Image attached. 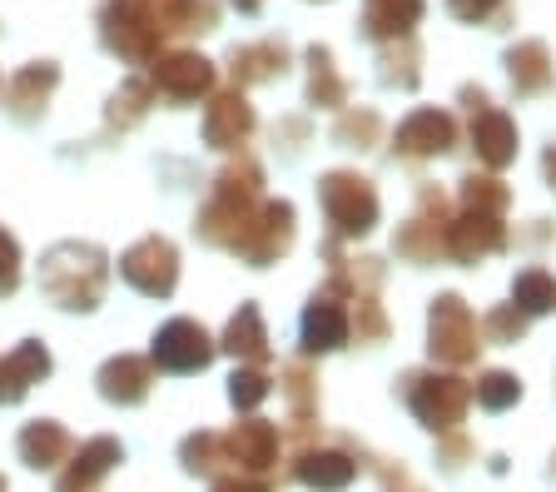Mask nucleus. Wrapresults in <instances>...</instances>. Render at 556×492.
Returning a JSON list of instances; mask_svg holds the SVG:
<instances>
[{
	"label": "nucleus",
	"mask_w": 556,
	"mask_h": 492,
	"mask_svg": "<svg viewBox=\"0 0 556 492\" xmlns=\"http://www.w3.org/2000/svg\"><path fill=\"white\" fill-rule=\"evenodd\" d=\"M511 299H517L521 314H552L556 308V279L552 274H542V269H527V274H517Z\"/></svg>",
	"instance_id": "30"
},
{
	"label": "nucleus",
	"mask_w": 556,
	"mask_h": 492,
	"mask_svg": "<svg viewBox=\"0 0 556 492\" xmlns=\"http://www.w3.org/2000/svg\"><path fill=\"white\" fill-rule=\"evenodd\" d=\"M150 80H154L160 94L189 105V100H199V94L214 90V65H208L204 55H194V50H169V55L150 60Z\"/></svg>",
	"instance_id": "9"
},
{
	"label": "nucleus",
	"mask_w": 556,
	"mask_h": 492,
	"mask_svg": "<svg viewBox=\"0 0 556 492\" xmlns=\"http://www.w3.org/2000/svg\"><path fill=\"white\" fill-rule=\"evenodd\" d=\"M233 5H239V11H258V0H233Z\"/></svg>",
	"instance_id": "41"
},
{
	"label": "nucleus",
	"mask_w": 556,
	"mask_h": 492,
	"mask_svg": "<svg viewBox=\"0 0 556 492\" xmlns=\"http://www.w3.org/2000/svg\"><path fill=\"white\" fill-rule=\"evenodd\" d=\"M219 349H229L233 358H249V364H264L268 358V328H264V318H258L254 304H243L239 314L229 318Z\"/></svg>",
	"instance_id": "23"
},
{
	"label": "nucleus",
	"mask_w": 556,
	"mask_h": 492,
	"mask_svg": "<svg viewBox=\"0 0 556 492\" xmlns=\"http://www.w3.org/2000/svg\"><path fill=\"white\" fill-rule=\"evenodd\" d=\"M477 318L457 293H442L432 304V358L442 364H472L477 358Z\"/></svg>",
	"instance_id": "8"
},
{
	"label": "nucleus",
	"mask_w": 556,
	"mask_h": 492,
	"mask_svg": "<svg viewBox=\"0 0 556 492\" xmlns=\"http://www.w3.org/2000/svg\"><path fill=\"white\" fill-rule=\"evenodd\" d=\"M154 388V358H139V353H119L100 368V393L119 408H135V403L150 399Z\"/></svg>",
	"instance_id": "14"
},
{
	"label": "nucleus",
	"mask_w": 556,
	"mask_h": 492,
	"mask_svg": "<svg viewBox=\"0 0 556 492\" xmlns=\"http://www.w3.org/2000/svg\"><path fill=\"white\" fill-rule=\"evenodd\" d=\"M452 15H463V21H486V15L497 11V0H447Z\"/></svg>",
	"instance_id": "40"
},
{
	"label": "nucleus",
	"mask_w": 556,
	"mask_h": 492,
	"mask_svg": "<svg viewBox=\"0 0 556 492\" xmlns=\"http://www.w3.org/2000/svg\"><path fill=\"white\" fill-rule=\"evenodd\" d=\"M318 194H324V214H328V224H333V235L358 239L378 224V194H372V185L363 175L333 169V175H324Z\"/></svg>",
	"instance_id": "4"
},
{
	"label": "nucleus",
	"mask_w": 556,
	"mask_h": 492,
	"mask_svg": "<svg viewBox=\"0 0 556 492\" xmlns=\"http://www.w3.org/2000/svg\"><path fill=\"white\" fill-rule=\"evenodd\" d=\"M517 399H521V383L511 374H486L482 383H477V403H482V408H492V413L511 408Z\"/></svg>",
	"instance_id": "35"
},
{
	"label": "nucleus",
	"mask_w": 556,
	"mask_h": 492,
	"mask_svg": "<svg viewBox=\"0 0 556 492\" xmlns=\"http://www.w3.org/2000/svg\"><path fill=\"white\" fill-rule=\"evenodd\" d=\"M46 378H50V349L40 339H25L11 358H0V403H21Z\"/></svg>",
	"instance_id": "16"
},
{
	"label": "nucleus",
	"mask_w": 556,
	"mask_h": 492,
	"mask_svg": "<svg viewBox=\"0 0 556 492\" xmlns=\"http://www.w3.org/2000/svg\"><path fill=\"white\" fill-rule=\"evenodd\" d=\"M119 457H125V447H119L115 438H90L80 453H70V468L60 472L55 492H90L100 478H110V472H115Z\"/></svg>",
	"instance_id": "17"
},
{
	"label": "nucleus",
	"mask_w": 556,
	"mask_h": 492,
	"mask_svg": "<svg viewBox=\"0 0 556 492\" xmlns=\"http://www.w3.org/2000/svg\"><path fill=\"white\" fill-rule=\"evenodd\" d=\"M521 328H527V318H521V308H517V304L497 308V314L486 318V333H492V339H502V343L521 339Z\"/></svg>",
	"instance_id": "38"
},
{
	"label": "nucleus",
	"mask_w": 556,
	"mask_h": 492,
	"mask_svg": "<svg viewBox=\"0 0 556 492\" xmlns=\"http://www.w3.org/2000/svg\"><path fill=\"white\" fill-rule=\"evenodd\" d=\"M258 194H264V169H258L254 160L229 164V169L214 179L208 204L199 210L194 235L214 249L239 254V244L249 239V229H254V219H258Z\"/></svg>",
	"instance_id": "1"
},
{
	"label": "nucleus",
	"mask_w": 556,
	"mask_h": 492,
	"mask_svg": "<svg viewBox=\"0 0 556 492\" xmlns=\"http://www.w3.org/2000/svg\"><path fill=\"white\" fill-rule=\"evenodd\" d=\"M289 244H293V204L268 200V204H258V219H254V229H249V239L239 244V258L254 264V269H264V264L289 254Z\"/></svg>",
	"instance_id": "11"
},
{
	"label": "nucleus",
	"mask_w": 556,
	"mask_h": 492,
	"mask_svg": "<svg viewBox=\"0 0 556 492\" xmlns=\"http://www.w3.org/2000/svg\"><path fill=\"white\" fill-rule=\"evenodd\" d=\"M21 457L30 463L35 472L40 468H60L70 457V433L60 428V422L40 418V422H25V433H21Z\"/></svg>",
	"instance_id": "22"
},
{
	"label": "nucleus",
	"mask_w": 556,
	"mask_h": 492,
	"mask_svg": "<svg viewBox=\"0 0 556 492\" xmlns=\"http://www.w3.org/2000/svg\"><path fill=\"white\" fill-rule=\"evenodd\" d=\"M179 463H185L189 472L214 478V472L224 468V433H189L185 447H179Z\"/></svg>",
	"instance_id": "31"
},
{
	"label": "nucleus",
	"mask_w": 556,
	"mask_h": 492,
	"mask_svg": "<svg viewBox=\"0 0 556 492\" xmlns=\"http://www.w3.org/2000/svg\"><path fill=\"white\" fill-rule=\"evenodd\" d=\"M407 403L428 428H457L472 403V388L452 374H407Z\"/></svg>",
	"instance_id": "5"
},
{
	"label": "nucleus",
	"mask_w": 556,
	"mask_h": 492,
	"mask_svg": "<svg viewBox=\"0 0 556 492\" xmlns=\"http://www.w3.org/2000/svg\"><path fill=\"white\" fill-rule=\"evenodd\" d=\"M154 21L164 36H185V30H214V0H150Z\"/></svg>",
	"instance_id": "25"
},
{
	"label": "nucleus",
	"mask_w": 556,
	"mask_h": 492,
	"mask_svg": "<svg viewBox=\"0 0 556 492\" xmlns=\"http://www.w3.org/2000/svg\"><path fill=\"white\" fill-rule=\"evenodd\" d=\"M249 135H254V105H249L239 90L214 94L204 110V144H214V150H239V144H249Z\"/></svg>",
	"instance_id": "12"
},
{
	"label": "nucleus",
	"mask_w": 556,
	"mask_h": 492,
	"mask_svg": "<svg viewBox=\"0 0 556 492\" xmlns=\"http://www.w3.org/2000/svg\"><path fill=\"white\" fill-rule=\"evenodd\" d=\"M214 353H219V343L208 339L194 318H169V324L154 333L150 358L164 374H199V368L214 364Z\"/></svg>",
	"instance_id": "7"
},
{
	"label": "nucleus",
	"mask_w": 556,
	"mask_h": 492,
	"mask_svg": "<svg viewBox=\"0 0 556 492\" xmlns=\"http://www.w3.org/2000/svg\"><path fill=\"white\" fill-rule=\"evenodd\" d=\"M378 129H382L378 115H372V110H363V115H348L343 125H338V140H348V144L358 140V150H368V144L378 140Z\"/></svg>",
	"instance_id": "37"
},
{
	"label": "nucleus",
	"mask_w": 556,
	"mask_h": 492,
	"mask_svg": "<svg viewBox=\"0 0 556 492\" xmlns=\"http://www.w3.org/2000/svg\"><path fill=\"white\" fill-rule=\"evenodd\" d=\"M214 492H274V482L258 478V472H233V478H219Z\"/></svg>",
	"instance_id": "39"
},
{
	"label": "nucleus",
	"mask_w": 556,
	"mask_h": 492,
	"mask_svg": "<svg viewBox=\"0 0 556 492\" xmlns=\"http://www.w3.org/2000/svg\"><path fill=\"white\" fill-rule=\"evenodd\" d=\"M452 140H457V125H452L447 110H417V115H407L397 125L393 150L407 154V160H428V154L452 150Z\"/></svg>",
	"instance_id": "13"
},
{
	"label": "nucleus",
	"mask_w": 556,
	"mask_h": 492,
	"mask_svg": "<svg viewBox=\"0 0 556 492\" xmlns=\"http://www.w3.org/2000/svg\"><path fill=\"white\" fill-rule=\"evenodd\" d=\"M278 388H283V399H289V408H293V422H308V413H313V374H308V364H289L283 374H278Z\"/></svg>",
	"instance_id": "32"
},
{
	"label": "nucleus",
	"mask_w": 556,
	"mask_h": 492,
	"mask_svg": "<svg viewBox=\"0 0 556 492\" xmlns=\"http://www.w3.org/2000/svg\"><path fill=\"white\" fill-rule=\"evenodd\" d=\"M472 150H477V160L492 164V169L511 164L517 160V125H511L502 110L477 105L472 110Z\"/></svg>",
	"instance_id": "19"
},
{
	"label": "nucleus",
	"mask_w": 556,
	"mask_h": 492,
	"mask_svg": "<svg viewBox=\"0 0 556 492\" xmlns=\"http://www.w3.org/2000/svg\"><path fill=\"white\" fill-rule=\"evenodd\" d=\"M233 85H258V80H274V75L289 71V50L278 40H264V46H243L233 50Z\"/></svg>",
	"instance_id": "24"
},
{
	"label": "nucleus",
	"mask_w": 556,
	"mask_h": 492,
	"mask_svg": "<svg viewBox=\"0 0 556 492\" xmlns=\"http://www.w3.org/2000/svg\"><path fill=\"white\" fill-rule=\"evenodd\" d=\"M293 478L313 492H343L348 482L358 478V463L343 453H303L299 463H293Z\"/></svg>",
	"instance_id": "21"
},
{
	"label": "nucleus",
	"mask_w": 556,
	"mask_h": 492,
	"mask_svg": "<svg viewBox=\"0 0 556 492\" xmlns=\"http://www.w3.org/2000/svg\"><path fill=\"white\" fill-rule=\"evenodd\" d=\"M21 289V244L11 229H0V299H11Z\"/></svg>",
	"instance_id": "36"
},
{
	"label": "nucleus",
	"mask_w": 556,
	"mask_h": 492,
	"mask_svg": "<svg viewBox=\"0 0 556 492\" xmlns=\"http://www.w3.org/2000/svg\"><path fill=\"white\" fill-rule=\"evenodd\" d=\"M100 30H104V46L115 50L119 60H135V65H150L164 40L150 0H110L100 11Z\"/></svg>",
	"instance_id": "3"
},
{
	"label": "nucleus",
	"mask_w": 556,
	"mask_h": 492,
	"mask_svg": "<svg viewBox=\"0 0 556 492\" xmlns=\"http://www.w3.org/2000/svg\"><path fill=\"white\" fill-rule=\"evenodd\" d=\"M507 244V235H502L497 214H482V210H467L463 219L447 224V254L463 258V264H477V258L497 254V249Z\"/></svg>",
	"instance_id": "15"
},
{
	"label": "nucleus",
	"mask_w": 556,
	"mask_h": 492,
	"mask_svg": "<svg viewBox=\"0 0 556 492\" xmlns=\"http://www.w3.org/2000/svg\"><path fill=\"white\" fill-rule=\"evenodd\" d=\"M278 443H283V438H278L274 422L243 418L224 433V463L239 468V472H258V478H264V472L278 463Z\"/></svg>",
	"instance_id": "10"
},
{
	"label": "nucleus",
	"mask_w": 556,
	"mask_h": 492,
	"mask_svg": "<svg viewBox=\"0 0 556 492\" xmlns=\"http://www.w3.org/2000/svg\"><path fill=\"white\" fill-rule=\"evenodd\" d=\"M119 274H125V283H135L139 293L169 299L174 283H179V249L160 235L139 239V244H129L125 254H119Z\"/></svg>",
	"instance_id": "6"
},
{
	"label": "nucleus",
	"mask_w": 556,
	"mask_h": 492,
	"mask_svg": "<svg viewBox=\"0 0 556 492\" xmlns=\"http://www.w3.org/2000/svg\"><path fill=\"white\" fill-rule=\"evenodd\" d=\"M463 204L482 214H502L507 210V185H497L492 175H467L463 179Z\"/></svg>",
	"instance_id": "33"
},
{
	"label": "nucleus",
	"mask_w": 556,
	"mask_h": 492,
	"mask_svg": "<svg viewBox=\"0 0 556 492\" xmlns=\"http://www.w3.org/2000/svg\"><path fill=\"white\" fill-rule=\"evenodd\" d=\"M511 65V85H517L521 94H536L552 85V65H546V46H536V40H527V46H517L507 55Z\"/></svg>",
	"instance_id": "28"
},
{
	"label": "nucleus",
	"mask_w": 556,
	"mask_h": 492,
	"mask_svg": "<svg viewBox=\"0 0 556 492\" xmlns=\"http://www.w3.org/2000/svg\"><path fill=\"white\" fill-rule=\"evenodd\" d=\"M60 85V71L50 65V60H35V65H25L21 75H15L11 85H5V110H11L15 119H35L46 115L50 94H55Z\"/></svg>",
	"instance_id": "18"
},
{
	"label": "nucleus",
	"mask_w": 556,
	"mask_h": 492,
	"mask_svg": "<svg viewBox=\"0 0 556 492\" xmlns=\"http://www.w3.org/2000/svg\"><path fill=\"white\" fill-rule=\"evenodd\" d=\"M268 393H274V383H268V374H258V368H239V374L229 378V403L239 413H254Z\"/></svg>",
	"instance_id": "34"
},
{
	"label": "nucleus",
	"mask_w": 556,
	"mask_h": 492,
	"mask_svg": "<svg viewBox=\"0 0 556 492\" xmlns=\"http://www.w3.org/2000/svg\"><path fill=\"white\" fill-rule=\"evenodd\" d=\"M150 105H154V80H125L115 90V100H110V110H104V125L135 129L139 119L150 115Z\"/></svg>",
	"instance_id": "27"
},
{
	"label": "nucleus",
	"mask_w": 556,
	"mask_h": 492,
	"mask_svg": "<svg viewBox=\"0 0 556 492\" xmlns=\"http://www.w3.org/2000/svg\"><path fill=\"white\" fill-rule=\"evenodd\" d=\"M422 15V0H368L363 5V25H368V36L378 40H393V36H407Z\"/></svg>",
	"instance_id": "26"
},
{
	"label": "nucleus",
	"mask_w": 556,
	"mask_h": 492,
	"mask_svg": "<svg viewBox=\"0 0 556 492\" xmlns=\"http://www.w3.org/2000/svg\"><path fill=\"white\" fill-rule=\"evenodd\" d=\"M348 308L333 299H313L308 314H303V349L308 353H333L348 343Z\"/></svg>",
	"instance_id": "20"
},
{
	"label": "nucleus",
	"mask_w": 556,
	"mask_h": 492,
	"mask_svg": "<svg viewBox=\"0 0 556 492\" xmlns=\"http://www.w3.org/2000/svg\"><path fill=\"white\" fill-rule=\"evenodd\" d=\"M308 100L313 105H324V110H338L348 100V85L338 80L328 50H308Z\"/></svg>",
	"instance_id": "29"
},
{
	"label": "nucleus",
	"mask_w": 556,
	"mask_h": 492,
	"mask_svg": "<svg viewBox=\"0 0 556 492\" xmlns=\"http://www.w3.org/2000/svg\"><path fill=\"white\" fill-rule=\"evenodd\" d=\"M104 283H110V258L94 244L65 239L40 258V289H46L50 304L70 308V314H90L104 299Z\"/></svg>",
	"instance_id": "2"
},
{
	"label": "nucleus",
	"mask_w": 556,
	"mask_h": 492,
	"mask_svg": "<svg viewBox=\"0 0 556 492\" xmlns=\"http://www.w3.org/2000/svg\"><path fill=\"white\" fill-rule=\"evenodd\" d=\"M0 492H5V478H0Z\"/></svg>",
	"instance_id": "42"
}]
</instances>
